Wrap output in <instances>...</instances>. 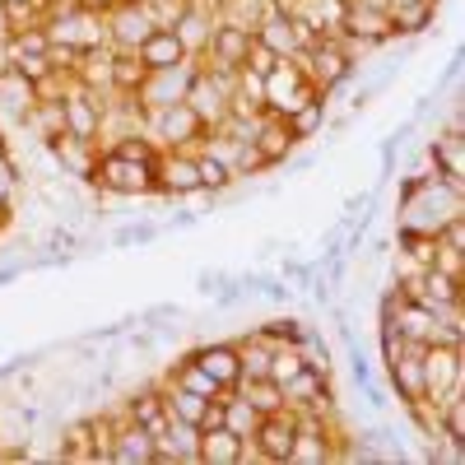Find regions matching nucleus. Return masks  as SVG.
<instances>
[{"instance_id":"f257e3e1","label":"nucleus","mask_w":465,"mask_h":465,"mask_svg":"<svg viewBox=\"0 0 465 465\" xmlns=\"http://www.w3.org/2000/svg\"><path fill=\"white\" fill-rule=\"evenodd\" d=\"M140 131L159 144V149H201V144L210 140V126L201 122L196 112H191L186 98L144 112V126H140Z\"/></svg>"},{"instance_id":"f03ea898","label":"nucleus","mask_w":465,"mask_h":465,"mask_svg":"<svg viewBox=\"0 0 465 465\" xmlns=\"http://www.w3.org/2000/svg\"><path fill=\"white\" fill-rule=\"evenodd\" d=\"M84 186L103 191V196H159V186H153V163L116 159L112 149H98V163H94Z\"/></svg>"},{"instance_id":"7ed1b4c3","label":"nucleus","mask_w":465,"mask_h":465,"mask_svg":"<svg viewBox=\"0 0 465 465\" xmlns=\"http://www.w3.org/2000/svg\"><path fill=\"white\" fill-rule=\"evenodd\" d=\"M419 368H423V401L438 405L447 391L465 386V349H460V340H429L419 349Z\"/></svg>"},{"instance_id":"20e7f679","label":"nucleus","mask_w":465,"mask_h":465,"mask_svg":"<svg viewBox=\"0 0 465 465\" xmlns=\"http://www.w3.org/2000/svg\"><path fill=\"white\" fill-rule=\"evenodd\" d=\"M298 65H302V74H307V80H312L326 98H331L340 84L354 80V56H349V47L340 43V37H322V43H312L307 52H298Z\"/></svg>"},{"instance_id":"39448f33","label":"nucleus","mask_w":465,"mask_h":465,"mask_svg":"<svg viewBox=\"0 0 465 465\" xmlns=\"http://www.w3.org/2000/svg\"><path fill=\"white\" fill-rule=\"evenodd\" d=\"M153 28L159 24H153L144 0H116V5L103 15V43L116 47V52H135Z\"/></svg>"},{"instance_id":"423d86ee","label":"nucleus","mask_w":465,"mask_h":465,"mask_svg":"<svg viewBox=\"0 0 465 465\" xmlns=\"http://www.w3.org/2000/svg\"><path fill=\"white\" fill-rule=\"evenodd\" d=\"M153 186H159V196H173V201L201 196L196 149H159V159H153Z\"/></svg>"},{"instance_id":"0eeeda50","label":"nucleus","mask_w":465,"mask_h":465,"mask_svg":"<svg viewBox=\"0 0 465 465\" xmlns=\"http://www.w3.org/2000/svg\"><path fill=\"white\" fill-rule=\"evenodd\" d=\"M293 438H298V419H293V410L284 405V410H275V414H261L256 433H252L247 442H252L256 460H265V465H289Z\"/></svg>"},{"instance_id":"6e6552de","label":"nucleus","mask_w":465,"mask_h":465,"mask_svg":"<svg viewBox=\"0 0 465 465\" xmlns=\"http://www.w3.org/2000/svg\"><path fill=\"white\" fill-rule=\"evenodd\" d=\"M252 37H256L252 28H238V24H228V19H214L201 61L223 65V70H242V61H247V52H252Z\"/></svg>"},{"instance_id":"1a4fd4ad","label":"nucleus","mask_w":465,"mask_h":465,"mask_svg":"<svg viewBox=\"0 0 465 465\" xmlns=\"http://www.w3.org/2000/svg\"><path fill=\"white\" fill-rule=\"evenodd\" d=\"M298 144H302V140L293 135V126L284 122V116H275V112H261V116H256V126H252V149L265 159V168L289 163V153H293Z\"/></svg>"},{"instance_id":"9d476101","label":"nucleus","mask_w":465,"mask_h":465,"mask_svg":"<svg viewBox=\"0 0 465 465\" xmlns=\"http://www.w3.org/2000/svg\"><path fill=\"white\" fill-rule=\"evenodd\" d=\"M61 107H65V131H70L74 140H89V144H98L107 98H103V94H89V89L74 84V89L65 94V103H61Z\"/></svg>"},{"instance_id":"9b49d317","label":"nucleus","mask_w":465,"mask_h":465,"mask_svg":"<svg viewBox=\"0 0 465 465\" xmlns=\"http://www.w3.org/2000/svg\"><path fill=\"white\" fill-rule=\"evenodd\" d=\"M126 419H135L149 438H163L168 433V405H163V381H144L122 401Z\"/></svg>"},{"instance_id":"f8f14e48","label":"nucleus","mask_w":465,"mask_h":465,"mask_svg":"<svg viewBox=\"0 0 465 465\" xmlns=\"http://www.w3.org/2000/svg\"><path fill=\"white\" fill-rule=\"evenodd\" d=\"M191 65H196V56H191L186 65H173V70H149V74H144V84H140V94H135V103H140L144 112H153V107H168V103H177V98L186 94Z\"/></svg>"},{"instance_id":"ddd939ff","label":"nucleus","mask_w":465,"mask_h":465,"mask_svg":"<svg viewBox=\"0 0 465 465\" xmlns=\"http://www.w3.org/2000/svg\"><path fill=\"white\" fill-rule=\"evenodd\" d=\"M43 149L52 153V163H56L65 177H80V182H89V173H94V163H98V144L74 140L70 131H65V135H56V140H47Z\"/></svg>"},{"instance_id":"4468645a","label":"nucleus","mask_w":465,"mask_h":465,"mask_svg":"<svg viewBox=\"0 0 465 465\" xmlns=\"http://www.w3.org/2000/svg\"><path fill=\"white\" fill-rule=\"evenodd\" d=\"M429 159H433V168H438L442 182L465 186V126H447V131H438V140L429 144Z\"/></svg>"},{"instance_id":"2eb2a0df","label":"nucleus","mask_w":465,"mask_h":465,"mask_svg":"<svg viewBox=\"0 0 465 465\" xmlns=\"http://www.w3.org/2000/svg\"><path fill=\"white\" fill-rule=\"evenodd\" d=\"M107 460H122V465L153 460V438L140 429L135 419H126L122 405H116V433H112V456H107Z\"/></svg>"},{"instance_id":"dca6fc26","label":"nucleus","mask_w":465,"mask_h":465,"mask_svg":"<svg viewBox=\"0 0 465 465\" xmlns=\"http://www.w3.org/2000/svg\"><path fill=\"white\" fill-rule=\"evenodd\" d=\"M191 359H196L205 368V377H214L223 391H238V381H242L238 344H201V349H191Z\"/></svg>"},{"instance_id":"f3484780","label":"nucleus","mask_w":465,"mask_h":465,"mask_svg":"<svg viewBox=\"0 0 465 465\" xmlns=\"http://www.w3.org/2000/svg\"><path fill=\"white\" fill-rule=\"evenodd\" d=\"M242 451H247V438H238L223 423L196 433V465H242Z\"/></svg>"},{"instance_id":"a211bd4d","label":"nucleus","mask_w":465,"mask_h":465,"mask_svg":"<svg viewBox=\"0 0 465 465\" xmlns=\"http://www.w3.org/2000/svg\"><path fill=\"white\" fill-rule=\"evenodd\" d=\"M419 349H423V344H414V340H410L396 359H386V377H391L396 396H401L405 405L423 401V368H419Z\"/></svg>"},{"instance_id":"6ab92c4d","label":"nucleus","mask_w":465,"mask_h":465,"mask_svg":"<svg viewBox=\"0 0 465 465\" xmlns=\"http://www.w3.org/2000/svg\"><path fill=\"white\" fill-rule=\"evenodd\" d=\"M135 56H140L149 70H173V65H186V61H191V52L182 47L177 28H153L144 43L135 47Z\"/></svg>"},{"instance_id":"aec40b11","label":"nucleus","mask_w":465,"mask_h":465,"mask_svg":"<svg viewBox=\"0 0 465 465\" xmlns=\"http://www.w3.org/2000/svg\"><path fill=\"white\" fill-rule=\"evenodd\" d=\"M386 19H391V37H419V33L433 28L438 0H405V5H391V10H386Z\"/></svg>"},{"instance_id":"412c9836","label":"nucleus","mask_w":465,"mask_h":465,"mask_svg":"<svg viewBox=\"0 0 465 465\" xmlns=\"http://www.w3.org/2000/svg\"><path fill=\"white\" fill-rule=\"evenodd\" d=\"M0 107H5L19 126H24V116L37 107V94H33V84L24 80L19 70H5V74H0Z\"/></svg>"},{"instance_id":"4be33fe9","label":"nucleus","mask_w":465,"mask_h":465,"mask_svg":"<svg viewBox=\"0 0 465 465\" xmlns=\"http://www.w3.org/2000/svg\"><path fill=\"white\" fill-rule=\"evenodd\" d=\"M210 24H214V15H210L205 5H191V10H182V19L173 24V28H177V37H182V47H186L191 56H201V52H205Z\"/></svg>"},{"instance_id":"5701e85b","label":"nucleus","mask_w":465,"mask_h":465,"mask_svg":"<svg viewBox=\"0 0 465 465\" xmlns=\"http://www.w3.org/2000/svg\"><path fill=\"white\" fill-rule=\"evenodd\" d=\"M61 460H94V419H70L61 429Z\"/></svg>"},{"instance_id":"b1692460","label":"nucleus","mask_w":465,"mask_h":465,"mask_svg":"<svg viewBox=\"0 0 465 465\" xmlns=\"http://www.w3.org/2000/svg\"><path fill=\"white\" fill-rule=\"evenodd\" d=\"M196 173H201V191H228L232 182H238V173L228 168L223 153H214L210 144L196 149Z\"/></svg>"},{"instance_id":"393cba45","label":"nucleus","mask_w":465,"mask_h":465,"mask_svg":"<svg viewBox=\"0 0 465 465\" xmlns=\"http://www.w3.org/2000/svg\"><path fill=\"white\" fill-rule=\"evenodd\" d=\"M149 65L135 56V52H116L112 47V94H140Z\"/></svg>"},{"instance_id":"a878e982","label":"nucleus","mask_w":465,"mask_h":465,"mask_svg":"<svg viewBox=\"0 0 465 465\" xmlns=\"http://www.w3.org/2000/svg\"><path fill=\"white\" fill-rule=\"evenodd\" d=\"M238 396L256 410V414H275V410H284V391L270 377H256V381H238Z\"/></svg>"},{"instance_id":"bb28decb","label":"nucleus","mask_w":465,"mask_h":465,"mask_svg":"<svg viewBox=\"0 0 465 465\" xmlns=\"http://www.w3.org/2000/svg\"><path fill=\"white\" fill-rule=\"evenodd\" d=\"M256 423H261V414H256L238 391H228V396H223V429H232L238 438H252V433H256Z\"/></svg>"},{"instance_id":"cd10ccee","label":"nucleus","mask_w":465,"mask_h":465,"mask_svg":"<svg viewBox=\"0 0 465 465\" xmlns=\"http://www.w3.org/2000/svg\"><path fill=\"white\" fill-rule=\"evenodd\" d=\"M107 149L116 153V159H135V163H153V159H159V144H153L144 131H126V135H116Z\"/></svg>"},{"instance_id":"c85d7f7f","label":"nucleus","mask_w":465,"mask_h":465,"mask_svg":"<svg viewBox=\"0 0 465 465\" xmlns=\"http://www.w3.org/2000/svg\"><path fill=\"white\" fill-rule=\"evenodd\" d=\"M284 122L293 126V135H298V140H312V135H317V126L326 122V98H307L302 107H293V112L284 116Z\"/></svg>"},{"instance_id":"c756f323","label":"nucleus","mask_w":465,"mask_h":465,"mask_svg":"<svg viewBox=\"0 0 465 465\" xmlns=\"http://www.w3.org/2000/svg\"><path fill=\"white\" fill-rule=\"evenodd\" d=\"M256 335H265L270 344H298V340L307 335V326H302V322H293V317H275V322H265Z\"/></svg>"},{"instance_id":"7c9ffc66","label":"nucleus","mask_w":465,"mask_h":465,"mask_svg":"<svg viewBox=\"0 0 465 465\" xmlns=\"http://www.w3.org/2000/svg\"><path fill=\"white\" fill-rule=\"evenodd\" d=\"M280 61H284V56H280L275 47H265V43H261V37H252V52H247V61H242V70H252V74H261V80H265V74H270V70H275Z\"/></svg>"},{"instance_id":"2f4dec72","label":"nucleus","mask_w":465,"mask_h":465,"mask_svg":"<svg viewBox=\"0 0 465 465\" xmlns=\"http://www.w3.org/2000/svg\"><path fill=\"white\" fill-rule=\"evenodd\" d=\"M74 247H80V238H74L70 228H52V232H47V252H52V256H61V261H65Z\"/></svg>"},{"instance_id":"473e14b6","label":"nucleus","mask_w":465,"mask_h":465,"mask_svg":"<svg viewBox=\"0 0 465 465\" xmlns=\"http://www.w3.org/2000/svg\"><path fill=\"white\" fill-rule=\"evenodd\" d=\"M438 270H447V275H456V280H465V252H451V247H438V261H433Z\"/></svg>"},{"instance_id":"72a5a7b5","label":"nucleus","mask_w":465,"mask_h":465,"mask_svg":"<svg viewBox=\"0 0 465 465\" xmlns=\"http://www.w3.org/2000/svg\"><path fill=\"white\" fill-rule=\"evenodd\" d=\"M149 238H153V228H149V223H131L116 242H149Z\"/></svg>"},{"instance_id":"f704fd0d","label":"nucleus","mask_w":465,"mask_h":465,"mask_svg":"<svg viewBox=\"0 0 465 465\" xmlns=\"http://www.w3.org/2000/svg\"><path fill=\"white\" fill-rule=\"evenodd\" d=\"M196 5H205V10H210V15H214V10H219V5H223V0H196Z\"/></svg>"},{"instance_id":"c9c22d12","label":"nucleus","mask_w":465,"mask_h":465,"mask_svg":"<svg viewBox=\"0 0 465 465\" xmlns=\"http://www.w3.org/2000/svg\"><path fill=\"white\" fill-rule=\"evenodd\" d=\"M163 5H177V10H186V5H196V0H163Z\"/></svg>"},{"instance_id":"e433bc0d","label":"nucleus","mask_w":465,"mask_h":465,"mask_svg":"<svg viewBox=\"0 0 465 465\" xmlns=\"http://www.w3.org/2000/svg\"><path fill=\"white\" fill-rule=\"evenodd\" d=\"M37 5H47V0H37Z\"/></svg>"}]
</instances>
